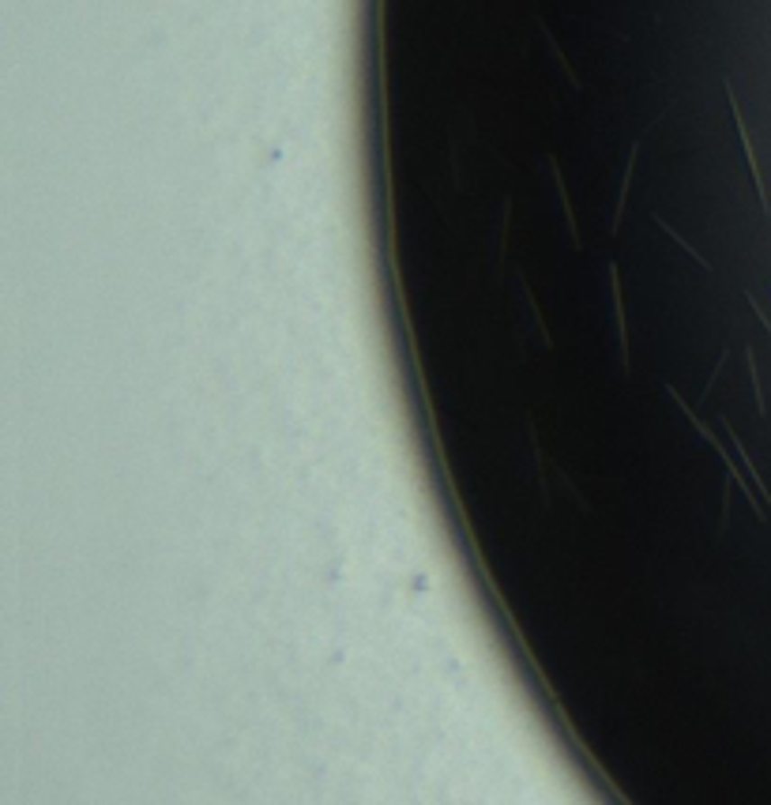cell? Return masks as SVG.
I'll list each match as a JSON object with an SVG mask.
<instances>
[{"instance_id": "6da1fadb", "label": "cell", "mask_w": 771, "mask_h": 805, "mask_svg": "<svg viewBox=\"0 0 771 805\" xmlns=\"http://www.w3.org/2000/svg\"><path fill=\"white\" fill-rule=\"evenodd\" d=\"M722 91H726V105H730V113H734V129H738V140H741V151H745V162H748V174H753V188H757V196H760V207L771 211L767 188H764V174H760V162H757V147H753L748 124H745L741 110H738V91H734V83H730V79H722Z\"/></svg>"}]
</instances>
